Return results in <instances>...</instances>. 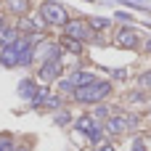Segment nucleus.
I'll return each instance as SVG.
<instances>
[{"mask_svg": "<svg viewBox=\"0 0 151 151\" xmlns=\"http://www.w3.org/2000/svg\"><path fill=\"white\" fill-rule=\"evenodd\" d=\"M109 93H111V82L96 80V82H90V85H85V88H77L72 96H74V101H80V104H98V101H104Z\"/></svg>", "mask_w": 151, "mask_h": 151, "instance_id": "obj_1", "label": "nucleus"}, {"mask_svg": "<svg viewBox=\"0 0 151 151\" xmlns=\"http://www.w3.org/2000/svg\"><path fill=\"white\" fill-rule=\"evenodd\" d=\"M40 19H42L45 24H56V27H64V24L69 21L66 8H64L61 3H53V0H45V3L40 5Z\"/></svg>", "mask_w": 151, "mask_h": 151, "instance_id": "obj_2", "label": "nucleus"}, {"mask_svg": "<svg viewBox=\"0 0 151 151\" xmlns=\"http://www.w3.org/2000/svg\"><path fill=\"white\" fill-rule=\"evenodd\" d=\"M64 37H69V40H77V42L88 40V37H90V27H88V21H80V19H74V21H66V24H64Z\"/></svg>", "mask_w": 151, "mask_h": 151, "instance_id": "obj_3", "label": "nucleus"}, {"mask_svg": "<svg viewBox=\"0 0 151 151\" xmlns=\"http://www.w3.org/2000/svg\"><path fill=\"white\" fill-rule=\"evenodd\" d=\"M58 74H61V58L58 61H42V66H40V80L42 82L58 80Z\"/></svg>", "mask_w": 151, "mask_h": 151, "instance_id": "obj_4", "label": "nucleus"}, {"mask_svg": "<svg viewBox=\"0 0 151 151\" xmlns=\"http://www.w3.org/2000/svg\"><path fill=\"white\" fill-rule=\"evenodd\" d=\"M117 45H119V48H138V35H135V29H130V27L119 29V32H117Z\"/></svg>", "mask_w": 151, "mask_h": 151, "instance_id": "obj_5", "label": "nucleus"}, {"mask_svg": "<svg viewBox=\"0 0 151 151\" xmlns=\"http://www.w3.org/2000/svg\"><path fill=\"white\" fill-rule=\"evenodd\" d=\"M0 64H3L5 69H13V66H19V53H16V48H13V45H8V48H0Z\"/></svg>", "mask_w": 151, "mask_h": 151, "instance_id": "obj_6", "label": "nucleus"}, {"mask_svg": "<svg viewBox=\"0 0 151 151\" xmlns=\"http://www.w3.org/2000/svg\"><path fill=\"white\" fill-rule=\"evenodd\" d=\"M130 125H127V117H109L106 119V133H111V135H119V133H125Z\"/></svg>", "mask_w": 151, "mask_h": 151, "instance_id": "obj_7", "label": "nucleus"}, {"mask_svg": "<svg viewBox=\"0 0 151 151\" xmlns=\"http://www.w3.org/2000/svg\"><path fill=\"white\" fill-rule=\"evenodd\" d=\"M19 40V27H3L0 29V48H8Z\"/></svg>", "mask_w": 151, "mask_h": 151, "instance_id": "obj_8", "label": "nucleus"}, {"mask_svg": "<svg viewBox=\"0 0 151 151\" xmlns=\"http://www.w3.org/2000/svg\"><path fill=\"white\" fill-rule=\"evenodd\" d=\"M69 82H72V85H74V90H77V88H85V85L96 82V77H93L90 72H74V74L69 77Z\"/></svg>", "mask_w": 151, "mask_h": 151, "instance_id": "obj_9", "label": "nucleus"}, {"mask_svg": "<svg viewBox=\"0 0 151 151\" xmlns=\"http://www.w3.org/2000/svg\"><path fill=\"white\" fill-rule=\"evenodd\" d=\"M16 93L21 96V98H35V93H37V85H35V80H21L19 82V88H16Z\"/></svg>", "mask_w": 151, "mask_h": 151, "instance_id": "obj_10", "label": "nucleus"}, {"mask_svg": "<svg viewBox=\"0 0 151 151\" xmlns=\"http://www.w3.org/2000/svg\"><path fill=\"white\" fill-rule=\"evenodd\" d=\"M74 127H77L80 133H90V130L96 127V122H93V117H88V114H85V117H80V119L74 122Z\"/></svg>", "mask_w": 151, "mask_h": 151, "instance_id": "obj_11", "label": "nucleus"}, {"mask_svg": "<svg viewBox=\"0 0 151 151\" xmlns=\"http://www.w3.org/2000/svg\"><path fill=\"white\" fill-rule=\"evenodd\" d=\"M5 5H8V11H13V13H27V8H29L27 0H5Z\"/></svg>", "mask_w": 151, "mask_h": 151, "instance_id": "obj_12", "label": "nucleus"}, {"mask_svg": "<svg viewBox=\"0 0 151 151\" xmlns=\"http://www.w3.org/2000/svg\"><path fill=\"white\" fill-rule=\"evenodd\" d=\"M45 101H48V88H37V93H35V98H32L29 104H32L35 109H40Z\"/></svg>", "mask_w": 151, "mask_h": 151, "instance_id": "obj_13", "label": "nucleus"}, {"mask_svg": "<svg viewBox=\"0 0 151 151\" xmlns=\"http://www.w3.org/2000/svg\"><path fill=\"white\" fill-rule=\"evenodd\" d=\"M61 48H66V50H72V53H82V42L69 40V37H64V40H61Z\"/></svg>", "mask_w": 151, "mask_h": 151, "instance_id": "obj_14", "label": "nucleus"}, {"mask_svg": "<svg viewBox=\"0 0 151 151\" xmlns=\"http://www.w3.org/2000/svg\"><path fill=\"white\" fill-rule=\"evenodd\" d=\"M0 151H16V143L11 135H0Z\"/></svg>", "mask_w": 151, "mask_h": 151, "instance_id": "obj_15", "label": "nucleus"}, {"mask_svg": "<svg viewBox=\"0 0 151 151\" xmlns=\"http://www.w3.org/2000/svg\"><path fill=\"white\" fill-rule=\"evenodd\" d=\"M88 138H90V141H93V143H101V138H104V130H101V127H98V125H96V127H93V130H90V133H88Z\"/></svg>", "mask_w": 151, "mask_h": 151, "instance_id": "obj_16", "label": "nucleus"}, {"mask_svg": "<svg viewBox=\"0 0 151 151\" xmlns=\"http://www.w3.org/2000/svg\"><path fill=\"white\" fill-rule=\"evenodd\" d=\"M88 27H93V29H106V27H109V21H106V19H90V21H88Z\"/></svg>", "mask_w": 151, "mask_h": 151, "instance_id": "obj_17", "label": "nucleus"}, {"mask_svg": "<svg viewBox=\"0 0 151 151\" xmlns=\"http://www.w3.org/2000/svg\"><path fill=\"white\" fill-rule=\"evenodd\" d=\"M42 106H48V109H58V106H61V98H58V96H48V101H45Z\"/></svg>", "mask_w": 151, "mask_h": 151, "instance_id": "obj_18", "label": "nucleus"}, {"mask_svg": "<svg viewBox=\"0 0 151 151\" xmlns=\"http://www.w3.org/2000/svg\"><path fill=\"white\" fill-rule=\"evenodd\" d=\"M58 88H61L64 93H74V85H72L69 80H61V82H58Z\"/></svg>", "mask_w": 151, "mask_h": 151, "instance_id": "obj_19", "label": "nucleus"}, {"mask_svg": "<svg viewBox=\"0 0 151 151\" xmlns=\"http://www.w3.org/2000/svg\"><path fill=\"white\" fill-rule=\"evenodd\" d=\"M93 114H96L98 119H109V109H106V106H98V109H96Z\"/></svg>", "mask_w": 151, "mask_h": 151, "instance_id": "obj_20", "label": "nucleus"}, {"mask_svg": "<svg viewBox=\"0 0 151 151\" xmlns=\"http://www.w3.org/2000/svg\"><path fill=\"white\" fill-rule=\"evenodd\" d=\"M53 122H56V125H66V122H69V114H66V111H61V114H56V119H53Z\"/></svg>", "mask_w": 151, "mask_h": 151, "instance_id": "obj_21", "label": "nucleus"}, {"mask_svg": "<svg viewBox=\"0 0 151 151\" xmlns=\"http://www.w3.org/2000/svg\"><path fill=\"white\" fill-rule=\"evenodd\" d=\"M141 85H143V88H151V72L141 74Z\"/></svg>", "mask_w": 151, "mask_h": 151, "instance_id": "obj_22", "label": "nucleus"}, {"mask_svg": "<svg viewBox=\"0 0 151 151\" xmlns=\"http://www.w3.org/2000/svg\"><path fill=\"white\" fill-rule=\"evenodd\" d=\"M93 151H114V146H111V143H96Z\"/></svg>", "mask_w": 151, "mask_h": 151, "instance_id": "obj_23", "label": "nucleus"}, {"mask_svg": "<svg viewBox=\"0 0 151 151\" xmlns=\"http://www.w3.org/2000/svg\"><path fill=\"white\" fill-rule=\"evenodd\" d=\"M133 151H146L143 149V141H135V143H133Z\"/></svg>", "mask_w": 151, "mask_h": 151, "instance_id": "obj_24", "label": "nucleus"}, {"mask_svg": "<svg viewBox=\"0 0 151 151\" xmlns=\"http://www.w3.org/2000/svg\"><path fill=\"white\" fill-rule=\"evenodd\" d=\"M0 29H3V16H0Z\"/></svg>", "mask_w": 151, "mask_h": 151, "instance_id": "obj_25", "label": "nucleus"}, {"mask_svg": "<svg viewBox=\"0 0 151 151\" xmlns=\"http://www.w3.org/2000/svg\"><path fill=\"white\" fill-rule=\"evenodd\" d=\"M16 151H29V149H16Z\"/></svg>", "mask_w": 151, "mask_h": 151, "instance_id": "obj_26", "label": "nucleus"}]
</instances>
